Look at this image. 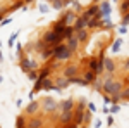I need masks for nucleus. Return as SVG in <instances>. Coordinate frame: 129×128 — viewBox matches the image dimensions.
Returning a JSON list of instances; mask_svg holds the SVG:
<instances>
[{
	"label": "nucleus",
	"mask_w": 129,
	"mask_h": 128,
	"mask_svg": "<svg viewBox=\"0 0 129 128\" xmlns=\"http://www.w3.org/2000/svg\"><path fill=\"white\" fill-rule=\"evenodd\" d=\"M66 45H67L72 52H76V50H78V47H79V40L72 35V36H69V38H67V43H66Z\"/></svg>",
	"instance_id": "4468645a"
},
{
	"label": "nucleus",
	"mask_w": 129,
	"mask_h": 128,
	"mask_svg": "<svg viewBox=\"0 0 129 128\" xmlns=\"http://www.w3.org/2000/svg\"><path fill=\"white\" fill-rule=\"evenodd\" d=\"M120 45H122V38H117L115 42H114V45H112V52L117 54V52L120 50Z\"/></svg>",
	"instance_id": "393cba45"
},
{
	"label": "nucleus",
	"mask_w": 129,
	"mask_h": 128,
	"mask_svg": "<svg viewBox=\"0 0 129 128\" xmlns=\"http://www.w3.org/2000/svg\"><path fill=\"white\" fill-rule=\"evenodd\" d=\"M103 26H107V28H112V26H114V24H112V21H110V17H109V16H107V17L103 19Z\"/></svg>",
	"instance_id": "f704fd0d"
},
{
	"label": "nucleus",
	"mask_w": 129,
	"mask_h": 128,
	"mask_svg": "<svg viewBox=\"0 0 129 128\" xmlns=\"http://www.w3.org/2000/svg\"><path fill=\"white\" fill-rule=\"evenodd\" d=\"M21 69H22V73H28V71H31V69H38V64H36V61H31L28 59V57H22L19 62Z\"/></svg>",
	"instance_id": "39448f33"
},
{
	"label": "nucleus",
	"mask_w": 129,
	"mask_h": 128,
	"mask_svg": "<svg viewBox=\"0 0 129 128\" xmlns=\"http://www.w3.org/2000/svg\"><path fill=\"white\" fill-rule=\"evenodd\" d=\"M78 71H79L78 64H69L67 68H64V76H67V78H72V76H76V75H78Z\"/></svg>",
	"instance_id": "1a4fd4ad"
},
{
	"label": "nucleus",
	"mask_w": 129,
	"mask_h": 128,
	"mask_svg": "<svg viewBox=\"0 0 129 128\" xmlns=\"http://www.w3.org/2000/svg\"><path fill=\"white\" fill-rule=\"evenodd\" d=\"M72 35H74V28H72L71 24H66V26H64V31H62V38L67 40L69 36H72Z\"/></svg>",
	"instance_id": "aec40b11"
},
{
	"label": "nucleus",
	"mask_w": 129,
	"mask_h": 128,
	"mask_svg": "<svg viewBox=\"0 0 129 128\" xmlns=\"http://www.w3.org/2000/svg\"><path fill=\"white\" fill-rule=\"evenodd\" d=\"M119 33H126V26H124V24L119 28Z\"/></svg>",
	"instance_id": "79ce46f5"
},
{
	"label": "nucleus",
	"mask_w": 129,
	"mask_h": 128,
	"mask_svg": "<svg viewBox=\"0 0 129 128\" xmlns=\"http://www.w3.org/2000/svg\"><path fill=\"white\" fill-rule=\"evenodd\" d=\"M41 107H43V111L45 113H55L57 109H59V104L53 100V99H50V97H45L43 100H41Z\"/></svg>",
	"instance_id": "20e7f679"
},
{
	"label": "nucleus",
	"mask_w": 129,
	"mask_h": 128,
	"mask_svg": "<svg viewBox=\"0 0 129 128\" xmlns=\"http://www.w3.org/2000/svg\"><path fill=\"white\" fill-rule=\"evenodd\" d=\"M16 125H17V126H26V121H24V118H22V116H21L19 119H17V123H16Z\"/></svg>",
	"instance_id": "c9c22d12"
},
{
	"label": "nucleus",
	"mask_w": 129,
	"mask_h": 128,
	"mask_svg": "<svg viewBox=\"0 0 129 128\" xmlns=\"http://www.w3.org/2000/svg\"><path fill=\"white\" fill-rule=\"evenodd\" d=\"M41 90H59L55 87V83L50 78H43V83H41Z\"/></svg>",
	"instance_id": "f3484780"
},
{
	"label": "nucleus",
	"mask_w": 129,
	"mask_h": 128,
	"mask_svg": "<svg viewBox=\"0 0 129 128\" xmlns=\"http://www.w3.org/2000/svg\"><path fill=\"white\" fill-rule=\"evenodd\" d=\"M2 19H4V12H0V23H2Z\"/></svg>",
	"instance_id": "37998d69"
},
{
	"label": "nucleus",
	"mask_w": 129,
	"mask_h": 128,
	"mask_svg": "<svg viewBox=\"0 0 129 128\" xmlns=\"http://www.w3.org/2000/svg\"><path fill=\"white\" fill-rule=\"evenodd\" d=\"M74 36L79 40V43L81 42H86V40H88V31L84 30V28H83V30H76V35H74Z\"/></svg>",
	"instance_id": "6ab92c4d"
},
{
	"label": "nucleus",
	"mask_w": 129,
	"mask_h": 128,
	"mask_svg": "<svg viewBox=\"0 0 129 128\" xmlns=\"http://www.w3.org/2000/svg\"><path fill=\"white\" fill-rule=\"evenodd\" d=\"M0 62H2V52H0Z\"/></svg>",
	"instance_id": "49530a36"
},
{
	"label": "nucleus",
	"mask_w": 129,
	"mask_h": 128,
	"mask_svg": "<svg viewBox=\"0 0 129 128\" xmlns=\"http://www.w3.org/2000/svg\"><path fill=\"white\" fill-rule=\"evenodd\" d=\"M0 12H2V9H0Z\"/></svg>",
	"instance_id": "09e8293b"
},
{
	"label": "nucleus",
	"mask_w": 129,
	"mask_h": 128,
	"mask_svg": "<svg viewBox=\"0 0 129 128\" xmlns=\"http://www.w3.org/2000/svg\"><path fill=\"white\" fill-rule=\"evenodd\" d=\"M69 2H72V0H64V5H66V4H69Z\"/></svg>",
	"instance_id": "c03bdc74"
},
{
	"label": "nucleus",
	"mask_w": 129,
	"mask_h": 128,
	"mask_svg": "<svg viewBox=\"0 0 129 128\" xmlns=\"http://www.w3.org/2000/svg\"><path fill=\"white\" fill-rule=\"evenodd\" d=\"M72 116H74V113L72 111H62V114H60V125L59 126H67L72 123Z\"/></svg>",
	"instance_id": "423d86ee"
},
{
	"label": "nucleus",
	"mask_w": 129,
	"mask_h": 128,
	"mask_svg": "<svg viewBox=\"0 0 129 128\" xmlns=\"http://www.w3.org/2000/svg\"><path fill=\"white\" fill-rule=\"evenodd\" d=\"M110 113H119V106H114V107L110 109Z\"/></svg>",
	"instance_id": "58836bf2"
},
{
	"label": "nucleus",
	"mask_w": 129,
	"mask_h": 128,
	"mask_svg": "<svg viewBox=\"0 0 129 128\" xmlns=\"http://www.w3.org/2000/svg\"><path fill=\"white\" fill-rule=\"evenodd\" d=\"M119 9H120V14H127L129 12V0H122Z\"/></svg>",
	"instance_id": "5701e85b"
},
{
	"label": "nucleus",
	"mask_w": 129,
	"mask_h": 128,
	"mask_svg": "<svg viewBox=\"0 0 129 128\" xmlns=\"http://www.w3.org/2000/svg\"><path fill=\"white\" fill-rule=\"evenodd\" d=\"M103 71H107V73H114L115 71V62L109 57H103Z\"/></svg>",
	"instance_id": "9b49d317"
},
{
	"label": "nucleus",
	"mask_w": 129,
	"mask_h": 128,
	"mask_svg": "<svg viewBox=\"0 0 129 128\" xmlns=\"http://www.w3.org/2000/svg\"><path fill=\"white\" fill-rule=\"evenodd\" d=\"M72 54L74 52L66 43H59V45L53 47V59H57V61H69L72 57Z\"/></svg>",
	"instance_id": "f03ea898"
},
{
	"label": "nucleus",
	"mask_w": 129,
	"mask_h": 128,
	"mask_svg": "<svg viewBox=\"0 0 129 128\" xmlns=\"http://www.w3.org/2000/svg\"><path fill=\"white\" fill-rule=\"evenodd\" d=\"M26 2H28V4H29V2H33V0H26Z\"/></svg>",
	"instance_id": "de8ad7c7"
},
{
	"label": "nucleus",
	"mask_w": 129,
	"mask_h": 128,
	"mask_svg": "<svg viewBox=\"0 0 129 128\" xmlns=\"http://www.w3.org/2000/svg\"><path fill=\"white\" fill-rule=\"evenodd\" d=\"M83 78L86 80V83H93V81H95V78H96V73H95V71H91V69H88V71H86V73H84V76H83Z\"/></svg>",
	"instance_id": "412c9836"
},
{
	"label": "nucleus",
	"mask_w": 129,
	"mask_h": 128,
	"mask_svg": "<svg viewBox=\"0 0 129 128\" xmlns=\"http://www.w3.org/2000/svg\"><path fill=\"white\" fill-rule=\"evenodd\" d=\"M26 75L29 76V80H36V78H38V75H36V69H31V71H28Z\"/></svg>",
	"instance_id": "473e14b6"
},
{
	"label": "nucleus",
	"mask_w": 129,
	"mask_h": 128,
	"mask_svg": "<svg viewBox=\"0 0 129 128\" xmlns=\"http://www.w3.org/2000/svg\"><path fill=\"white\" fill-rule=\"evenodd\" d=\"M120 99L122 100H129V87H122V90H120Z\"/></svg>",
	"instance_id": "bb28decb"
},
{
	"label": "nucleus",
	"mask_w": 129,
	"mask_h": 128,
	"mask_svg": "<svg viewBox=\"0 0 129 128\" xmlns=\"http://www.w3.org/2000/svg\"><path fill=\"white\" fill-rule=\"evenodd\" d=\"M64 26H66V24H64L62 21H59V23H55V26H53L52 30L55 31V33H59V35H62V31H64Z\"/></svg>",
	"instance_id": "b1692460"
},
{
	"label": "nucleus",
	"mask_w": 129,
	"mask_h": 128,
	"mask_svg": "<svg viewBox=\"0 0 129 128\" xmlns=\"http://www.w3.org/2000/svg\"><path fill=\"white\" fill-rule=\"evenodd\" d=\"M26 126H28V128H40V126H43V121L38 119V118H33L31 121L26 123Z\"/></svg>",
	"instance_id": "4be33fe9"
},
{
	"label": "nucleus",
	"mask_w": 129,
	"mask_h": 128,
	"mask_svg": "<svg viewBox=\"0 0 129 128\" xmlns=\"http://www.w3.org/2000/svg\"><path fill=\"white\" fill-rule=\"evenodd\" d=\"M38 111H40V104L38 102H31L29 106H26V114L28 116H35Z\"/></svg>",
	"instance_id": "f8f14e48"
},
{
	"label": "nucleus",
	"mask_w": 129,
	"mask_h": 128,
	"mask_svg": "<svg viewBox=\"0 0 129 128\" xmlns=\"http://www.w3.org/2000/svg\"><path fill=\"white\" fill-rule=\"evenodd\" d=\"M69 78H67V76H64V75H62V76H59V78H57V81H55V87H57V88H66V87H69Z\"/></svg>",
	"instance_id": "ddd939ff"
},
{
	"label": "nucleus",
	"mask_w": 129,
	"mask_h": 128,
	"mask_svg": "<svg viewBox=\"0 0 129 128\" xmlns=\"http://www.w3.org/2000/svg\"><path fill=\"white\" fill-rule=\"evenodd\" d=\"M107 125H109V126H112V125H114V118H112V116L109 118V121H107Z\"/></svg>",
	"instance_id": "a19ab883"
},
{
	"label": "nucleus",
	"mask_w": 129,
	"mask_h": 128,
	"mask_svg": "<svg viewBox=\"0 0 129 128\" xmlns=\"http://www.w3.org/2000/svg\"><path fill=\"white\" fill-rule=\"evenodd\" d=\"M122 81L119 80H114V78H107L103 80V83H102V90L105 92V94H109V95H114V94H119L120 90H122Z\"/></svg>",
	"instance_id": "f257e3e1"
},
{
	"label": "nucleus",
	"mask_w": 129,
	"mask_h": 128,
	"mask_svg": "<svg viewBox=\"0 0 129 128\" xmlns=\"http://www.w3.org/2000/svg\"><path fill=\"white\" fill-rule=\"evenodd\" d=\"M127 81H129V78H127Z\"/></svg>",
	"instance_id": "8fccbe9b"
},
{
	"label": "nucleus",
	"mask_w": 129,
	"mask_h": 128,
	"mask_svg": "<svg viewBox=\"0 0 129 128\" xmlns=\"http://www.w3.org/2000/svg\"><path fill=\"white\" fill-rule=\"evenodd\" d=\"M47 2H50V4H52V2H57V0H47Z\"/></svg>",
	"instance_id": "a18cd8bd"
},
{
	"label": "nucleus",
	"mask_w": 129,
	"mask_h": 128,
	"mask_svg": "<svg viewBox=\"0 0 129 128\" xmlns=\"http://www.w3.org/2000/svg\"><path fill=\"white\" fill-rule=\"evenodd\" d=\"M76 17H78V16H76L74 10H66V14L62 16V19H60V21H62L64 24H71V26H72L74 21H76Z\"/></svg>",
	"instance_id": "0eeeda50"
},
{
	"label": "nucleus",
	"mask_w": 129,
	"mask_h": 128,
	"mask_svg": "<svg viewBox=\"0 0 129 128\" xmlns=\"http://www.w3.org/2000/svg\"><path fill=\"white\" fill-rule=\"evenodd\" d=\"M88 109L91 111V113H95V111H96V107H95V104H93V102H89V104H88Z\"/></svg>",
	"instance_id": "4c0bfd02"
},
{
	"label": "nucleus",
	"mask_w": 129,
	"mask_h": 128,
	"mask_svg": "<svg viewBox=\"0 0 129 128\" xmlns=\"http://www.w3.org/2000/svg\"><path fill=\"white\" fill-rule=\"evenodd\" d=\"M50 71H52V68H50V66H47V68H43V69L40 71V75H38V76H41V78H47V76L50 75Z\"/></svg>",
	"instance_id": "c85d7f7f"
},
{
	"label": "nucleus",
	"mask_w": 129,
	"mask_h": 128,
	"mask_svg": "<svg viewBox=\"0 0 129 128\" xmlns=\"http://www.w3.org/2000/svg\"><path fill=\"white\" fill-rule=\"evenodd\" d=\"M43 42L47 43V45H52V47H55V45H59V43H62V35H59V33H55L53 30H50V31H47L45 35H43Z\"/></svg>",
	"instance_id": "7ed1b4c3"
},
{
	"label": "nucleus",
	"mask_w": 129,
	"mask_h": 128,
	"mask_svg": "<svg viewBox=\"0 0 129 128\" xmlns=\"http://www.w3.org/2000/svg\"><path fill=\"white\" fill-rule=\"evenodd\" d=\"M47 47H48V45H47V43H45L43 40H40V42H36V52H38V54H40V52H41L43 49H47Z\"/></svg>",
	"instance_id": "cd10ccee"
},
{
	"label": "nucleus",
	"mask_w": 129,
	"mask_h": 128,
	"mask_svg": "<svg viewBox=\"0 0 129 128\" xmlns=\"http://www.w3.org/2000/svg\"><path fill=\"white\" fill-rule=\"evenodd\" d=\"M59 109L60 111H72V109H74V100H72V99L62 100V102L59 104Z\"/></svg>",
	"instance_id": "9d476101"
},
{
	"label": "nucleus",
	"mask_w": 129,
	"mask_h": 128,
	"mask_svg": "<svg viewBox=\"0 0 129 128\" xmlns=\"http://www.w3.org/2000/svg\"><path fill=\"white\" fill-rule=\"evenodd\" d=\"M40 12H41V14H45V12H48V5H45V4H41V5H40Z\"/></svg>",
	"instance_id": "e433bc0d"
},
{
	"label": "nucleus",
	"mask_w": 129,
	"mask_h": 128,
	"mask_svg": "<svg viewBox=\"0 0 129 128\" xmlns=\"http://www.w3.org/2000/svg\"><path fill=\"white\" fill-rule=\"evenodd\" d=\"M16 38H17V31H16L14 35H10V36H9V42H7V43H9V47H12V45H14Z\"/></svg>",
	"instance_id": "72a5a7b5"
},
{
	"label": "nucleus",
	"mask_w": 129,
	"mask_h": 128,
	"mask_svg": "<svg viewBox=\"0 0 129 128\" xmlns=\"http://www.w3.org/2000/svg\"><path fill=\"white\" fill-rule=\"evenodd\" d=\"M124 69L129 71V59H126V62H124Z\"/></svg>",
	"instance_id": "ea45409f"
},
{
	"label": "nucleus",
	"mask_w": 129,
	"mask_h": 128,
	"mask_svg": "<svg viewBox=\"0 0 129 128\" xmlns=\"http://www.w3.org/2000/svg\"><path fill=\"white\" fill-rule=\"evenodd\" d=\"M120 24L129 26V12H127V14H122V21H120Z\"/></svg>",
	"instance_id": "2f4dec72"
},
{
	"label": "nucleus",
	"mask_w": 129,
	"mask_h": 128,
	"mask_svg": "<svg viewBox=\"0 0 129 128\" xmlns=\"http://www.w3.org/2000/svg\"><path fill=\"white\" fill-rule=\"evenodd\" d=\"M21 7H24V4H22V0H17L16 4H12V5L9 7V12H14V10L21 9Z\"/></svg>",
	"instance_id": "a878e982"
},
{
	"label": "nucleus",
	"mask_w": 129,
	"mask_h": 128,
	"mask_svg": "<svg viewBox=\"0 0 129 128\" xmlns=\"http://www.w3.org/2000/svg\"><path fill=\"white\" fill-rule=\"evenodd\" d=\"M52 5H53V9L60 10L62 7H64V0H57V2H52Z\"/></svg>",
	"instance_id": "7c9ffc66"
},
{
	"label": "nucleus",
	"mask_w": 129,
	"mask_h": 128,
	"mask_svg": "<svg viewBox=\"0 0 129 128\" xmlns=\"http://www.w3.org/2000/svg\"><path fill=\"white\" fill-rule=\"evenodd\" d=\"M100 12V7L98 5H91V7H88V9L84 10V12H83V16H84V17H93V16H96V14H98Z\"/></svg>",
	"instance_id": "2eb2a0df"
},
{
	"label": "nucleus",
	"mask_w": 129,
	"mask_h": 128,
	"mask_svg": "<svg viewBox=\"0 0 129 128\" xmlns=\"http://www.w3.org/2000/svg\"><path fill=\"white\" fill-rule=\"evenodd\" d=\"M86 26H88V17H84L83 14H81L79 17H76L74 24H72L74 31H76V30H83V28H86Z\"/></svg>",
	"instance_id": "6e6552de"
},
{
	"label": "nucleus",
	"mask_w": 129,
	"mask_h": 128,
	"mask_svg": "<svg viewBox=\"0 0 129 128\" xmlns=\"http://www.w3.org/2000/svg\"><path fill=\"white\" fill-rule=\"evenodd\" d=\"M100 12H102V16H110V2L109 0H103L100 4Z\"/></svg>",
	"instance_id": "a211bd4d"
},
{
	"label": "nucleus",
	"mask_w": 129,
	"mask_h": 128,
	"mask_svg": "<svg viewBox=\"0 0 129 128\" xmlns=\"http://www.w3.org/2000/svg\"><path fill=\"white\" fill-rule=\"evenodd\" d=\"M41 83H43V78L38 76V78H36V83H35V90H33V92H40V90H41Z\"/></svg>",
	"instance_id": "c756f323"
},
{
	"label": "nucleus",
	"mask_w": 129,
	"mask_h": 128,
	"mask_svg": "<svg viewBox=\"0 0 129 128\" xmlns=\"http://www.w3.org/2000/svg\"><path fill=\"white\" fill-rule=\"evenodd\" d=\"M40 57L43 61H47V59H50V57H53V47H52V45H48V47H47V49H43L40 52Z\"/></svg>",
	"instance_id": "dca6fc26"
}]
</instances>
